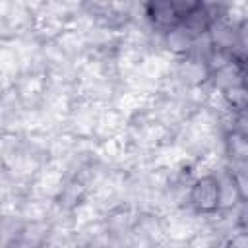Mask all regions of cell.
I'll return each instance as SVG.
<instances>
[{
	"label": "cell",
	"instance_id": "7a4b0ae2",
	"mask_svg": "<svg viewBox=\"0 0 248 248\" xmlns=\"http://www.w3.org/2000/svg\"><path fill=\"white\" fill-rule=\"evenodd\" d=\"M145 16L149 23L163 33L182 21L172 6V0H145Z\"/></svg>",
	"mask_w": 248,
	"mask_h": 248
},
{
	"label": "cell",
	"instance_id": "3957f363",
	"mask_svg": "<svg viewBox=\"0 0 248 248\" xmlns=\"http://www.w3.org/2000/svg\"><path fill=\"white\" fill-rule=\"evenodd\" d=\"M198 41H200V39H196V37L182 25V21H180L176 27L165 31V45H167V48H169L170 52L178 54V56H188V54H192V50H194V46H196Z\"/></svg>",
	"mask_w": 248,
	"mask_h": 248
},
{
	"label": "cell",
	"instance_id": "5b68a950",
	"mask_svg": "<svg viewBox=\"0 0 248 248\" xmlns=\"http://www.w3.org/2000/svg\"><path fill=\"white\" fill-rule=\"evenodd\" d=\"M232 56L236 62L248 58V17H242L234 23V39H232Z\"/></svg>",
	"mask_w": 248,
	"mask_h": 248
},
{
	"label": "cell",
	"instance_id": "ba28073f",
	"mask_svg": "<svg viewBox=\"0 0 248 248\" xmlns=\"http://www.w3.org/2000/svg\"><path fill=\"white\" fill-rule=\"evenodd\" d=\"M236 66H238V81L248 89V58L242 62H236Z\"/></svg>",
	"mask_w": 248,
	"mask_h": 248
},
{
	"label": "cell",
	"instance_id": "9c48e42d",
	"mask_svg": "<svg viewBox=\"0 0 248 248\" xmlns=\"http://www.w3.org/2000/svg\"><path fill=\"white\" fill-rule=\"evenodd\" d=\"M238 229L248 234V202H244V207L238 215Z\"/></svg>",
	"mask_w": 248,
	"mask_h": 248
},
{
	"label": "cell",
	"instance_id": "8992f818",
	"mask_svg": "<svg viewBox=\"0 0 248 248\" xmlns=\"http://www.w3.org/2000/svg\"><path fill=\"white\" fill-rule=\"evenodd\" d=\"M231 134L242 145H248V108L232 112L231 116Z\"/></svg>",
	"mask_w": 248,
	"mask_h": 248
},
{
	"label": "cell",
	"instance_id": "277c9868",
	"mask_svg": "<svg viewBox=\"0 0 248 248\" xmlns=\"http://www.w3.org/2000/svg\"><path fill=\"white\" fill-rule=\"evenodd\" d=\"M221 97H223V103L227 105V108L231 112H238V110L248 108V89L238 79L225 83L221 87Z\"/></svg>",
	"mask_w": 248,
	"mask_h": 248
},
{
	"label": "cell",
	"instance_id": "6da1fadb",
	"mask_svg": "<svg viewBox=\"0 0 248 248\" xmlns=\"http://www.w3.org/2000/svg\"><path fill=\"white\" fill-rule=\"evenodd\" d=\"M188 205L200 215H213L221 211L225 205L223 180L213 172L194 178L188 188Z\"/></svg>",
	"mask_w": 248,
	"mask_h": 248
},
{
	"label": "cell",
	"instance_id": "52a82bcc",
	"mask_svg": "<svg viewBox=\"0 0 248 248\" xmlns=\"http://www.w3.org/2000/svg\"><path fill=\"white\" fill-rule=\"evenodd\" d=\"M205 4V0H172V6L176 10V14L180 16V19L196 14L198 10H202Z\"/></svg>",
	"mask_w": 248,
	"mask_h": 248
}]
</instances>
